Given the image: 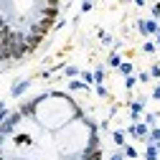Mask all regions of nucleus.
<instances>
[{
	"instance_id": "obj_1",
	"label": "nucleus",
	"mask_w": 160,
	"mask_h": 160,
	"mask_svg": "<svg viewBox=\"0 0 160 160\" xmlns=\"http://www.w3.org/2000/svg\"><path fill=\"white\" fill-rule=\"evenodd\" d=\"M140 31H142L145 36L148 33H158V23L155 21H140Z\"/></svg>"
},
{
	"instance_id": "obj_2",
	"label": "nucleus",
	"mask_w": 160,
	"mask_h": 160,
	"mask_svg": "<svg viewBox=\"0 0 160 160\" xmlns=\"http://www.w3.org/2000/svg\"><path fill=\"white\" fill-rule=\"evenodd\" d=\"M28 84H31V82H21V84H15V89H13V97H21V94L28 89Z\"/></svg>"
},
{
	"instance_id": "obj_3",
	"label": "nucleus",
	"mask_w": 160,
	"mask_h": 160,
	"mask_svg": "<svg viewBox=\"0 0 160 160\" xmlns=\"http://www.w3.org/2000/svg\"><path fill=\"white\" fill-rule=\"evenodd\" d=\"M130 132H132V135H140V137H145V135H148V127H145V125H137V127H132Z\"/></svg>"
},
{
	"instance_id": "obj_4",
	"label": "nucleus",
	"mask_w": 160,
	"mask_h": 160,
	"mask_svg": "<svg viewBox=\"0 0 160 160\" xmlns=\"http://www.w3.org/2000/svg\"><path fill=\"white\" fill-rule=\"evenodd\" d=\"M155 158H158V148H152V145H150V148L145 150V160H155Z\"/></svg>"
},
{
	"instance_id": "obj_5",
	"label": "nucleus",
	"mask_w": 160,
	"mask_h": 160,
	"mask_svg": "<svg viewBox=\"0 0 160 160\" xmlns=\"http://www.w3.org/2000/svg\"><path fill=\"white\" fill-rule=\"evenodd\" d=\"M15 142H18V145H28V142H31V137H28V135H18V137H15Z\"/></svg>"
},
{
	"instance_id": "obj_6",
	"label": "nucleus",
	"mask_w": 160,
	"mask_h": 160,
	"mask_svg": "<svg viewBox=\"0 0 160 160\" xmlns=\"http://www.w3.org/2000/svg\"><path fill=\"white\" fill-rule=\"evenodd\" d=\"M94 82H97V84H102V82H104V71H102V69H97V74H94Z\"/></svg>"
},
{
	"instance_id": "obj_7",
	"label": "nucleus",
	"mask_w": 160,
	"mask_h": 160,
	"mask_svg": "<svg viewBox=\"0 0 160 160\" xmlns=\"http://www.w3.org/2000/svg\"><path fill=\"white\" fill-rule=\"evenodd\" d=\"M119 71H122L125 76H130V74H132V64H122V66H119Z\"/></svg>"
},
{
	"instance_id": "obj_8",
	"label": "nucleus",
	"mask_w": 160,
	"mask_h": 160,
	"mask_svg": "<svg viewBox=\"0 0 160 160\" xmlns=\"http://www.w3.org/2000/svg\"><path fill=\"white\" fill-rule=\"evenodd\" d=\"M114 142L117 145H125V132H114Z\"/></svg>"
},
{
	"instance_id": "obj_9",
	"label": "nucleus",
	"mask_w": 160,
	"mask_h": 160,
	"mask_svg": "<svg viewBox=\"0 0 160 160\" xmlns=\"http://www.w3.org/2000/svg\"><path fill=\"white\" fill-rule=\"evenodd\" d=\"M109 64H112V66H122V61H119V56H117V53L109 56Z\"/></svg>"
},
{
	"instance_id": "obj_10",
	"label": "nucleus",
	"mask_w": 160,
	"mask_h": 160,
	"mask_svg": "<svg viewBox=\"0 0 160 160\" xmlns=\"http://www.w3.org/2000/svg\"><path fill=\"white\" fill-rule=\"evenodd\" d=\"M66 74H69V76H76L79 69H76V66H66Z\"/></svg>"
},
{
	"instance_id": "obj_11",
	"label": "nucleus",
	"mask_w": 160,
	"mask_h": 160,
	"mask_svg": "<svg viewBox=\"0 0 160 160\" xmlns=\"http://www.w3.org/2000/svg\"><path fill=\"white\" fill-rule=\"evenodd\" d=\"M125 155H127V158H137V152H135V148H125Z\"/></svg>"
},
{
	"instance_id": "obj_12",
	"label": "nucleus",
	"mask_w": 160,
	"mask_h": 160,
	"mask_svg": "<svg viewBox=\"0 0 160 160\" xmlns=\"http://www.w3.org/2000/svg\"><path fill=\"white\" fill-rule=\"evenodd\" d=\"M82 79H84V82H87V84H92V82H94V76H92L89 71H87V74H82Z\"/></svg>"
},
{
	"instance_id": "obj_13",
	"label": "nucleus",
	"mask_w": 160,
	"mask_h": 160,
	"mask_svg": "<svg viewBox=\"0 0 160 160\" xmlns=\"http://www.w3.org/2000/svg\"><path fill=\"white\" fill-rule=\"evenodd\" d=\"M125 87H127V89H132V87H135V79H132V76H127V79H125Z\"/></svg>"
},
{
	"instance_id": "obj_14",
	"label": "nucleus",
	"mask_w": 160,
	"mask_h": 160,
	"mask_svg": "<svg viewBox=\"0 0 160 160\" xmlns=\"http://www.w3.org/2000/svg\"><path fill=\"white\" fill-rule=\"evenodd\" d=\"M130 109H132V112H135V114H137V112H140V109H142V104H140V102H135V104H130Z\"/></svg>"
},
{
	"instance_id": "obj_15",
	"label": "nucleus",
	"mask_w": 160,
	"mask_h": 160,
	"mask_svg": "<svg viewBox=\"0 0 160 160\" xmlns=\"http://www.w3.org/2000/svg\"><path fill=\"white\" fill-rule=\"evenodd\" d=\"M97 94H99V97H107V89H104L102 84H99V87H97Z\"/></svg>"
},
{
	"instance_id": "obj_16",
	"label": "nucleus",
	"mask_w": 160,
	"mask_h": 160,
	"mask_svg": "<svg viewBox=\"0 0 160 160\" xmlns=\"http://www.w3.org/2000/svg\"><path fill=\"white\" fill-rule=\"evenodd\" d=\"M150 140H158V142H160V130H152V135H150Z\"/></svg>"
},
{
	"instance_id": "obj_17",
	"label": "nucleus",
	"mask_w": 160,
	"mask_h": 160,
	"mask_svg": "<svg viewBox=\"0 0 160 160\" xmlns=\"http://www.w3.org/2000/svg\"><path fill=\"white\" fill-rule=\"evenodd\" d=\"M152 76H160V66H152V71H150Z\"/></svg>"
},
{
	"instance_id": "obj_18",
	"label": "nucleus",
	"mask_w": 160,
	"mask_h": 160,
	"mask_svg": "<svg viewBox=\"0 0 160 160\" xmlns=\"http://www.w3.org/2000/svg\"><path fill=\"white\" fill-rule=\"evenodd\" d=\"M112 160H125V155H122V152H117V155H112Z\"/></svg>"
},
{
	"instance_id": "obj_19",
	"label": "nucleus",
	"mask_w": 160,
	"mask_h": 160,
	"mask_svg": "<svg viewBox=\"0 0 160 160\" xmlns=\"http://www.w3.org/2000/svg\"><path fill=\"white\" fill-rule=\"evenodd\" d=\"M152 97H155V99H160V87H158V89L152 92Z\"/></svg>"
},
{
	"instance_id": "obj_20",
	"label": "nucleus",
	"mask_w": 160,
	"mask_h": 160,
	"mask_svg": "<svg viewBox=\"0 0 160 160\" xmlns=\"http://www.w3.org/2000/svg\"><path fill=\"white\" fill-rule=\"evenodd\" d=\"M158 43H160V36H158Z\"/></svg>"
},
{
	"instance_id": "obj_21",
	"label": "nucleus",
	"mask_w": 160,
	"mask_h": 160,
	"mask_svg": "<svg viewBox=\"0 0 160 160\" xmlns=\"http://www.w3.org/2000/svg\"><path fill=\"white\" fill-rule=\"evenodd\" d=\"M158 150H160V142H158Z\"/></svg>"
}]
</instances>
